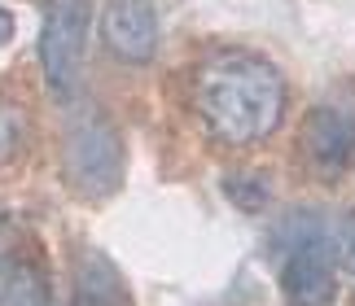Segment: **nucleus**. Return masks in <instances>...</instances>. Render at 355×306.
<instances>
[{
	"instance_id": "nucleus-1",
	"label": "nucleus",
	"mask_w": 355,
	"mask_h": 306,
	"mask_svg": "<svg viewBox=\"0 0 355 306\" xmlns=\"http://www.w3.org/2000/svg\"><path fill=\"white\" fill-rule=\"evenodd\" d=\"M193 109L220 145H263L285 118V75L254 53H215L198 66Z\"/></svg>"
},
{
	"instance_id": "nucleus-2",
	"label": "nucleus",
	"mask_w": 355,
	"mask_h": 306,
	"mask_svg": "<svg viewBox=\"0 0 355 306\" xmlns=\"http://www.w3.org/2000/svg\"><path fill=\"white\" fill-rule=\"evenodd\" d=\"M281 294L290 306H334L338 302V258L316 219L298 215L281 228Z\"/></svg>"
},
{
	"instance_id": "nucleus-3",
	"label": "nucleus",
	"mask_w": 355,
	"mask_h": 306,
	"mask_svg": "<svg viewBox=\"0 0 355 306\" xmlns=\"http://www.w3.org/2000/svg\"><path fill=\"white\" fill-rule=\"evenodd\" d=\"M62 162H66V179L84 197L92 201L110 197L123 179V145H119L114 123L101 109H79L71 118V127H66Z\"/></svg>"
},
{
	"instance_id": "nucleus-4",
	"label": "nucleus",
	"mask_w": 355,
	"mask_h": 306,
	"mask_svg": "<svg viewBox=\"0 0 355 306\" xmlns=\"http://www.w3.org/2000/svg\"><path fill=\"white\" fill-rule=\"evenodd\" d=\"M88 39V0H49L44 26H40V71L58 101H71L79 88Z\"/></svg>"
},
{
	"instance_id": "nucleus-5",
	"label": "nucleus",
	"mask_w": 355,
	"mask_h": 306,
	"mask_svg": "<svg viewBox=\"0 0 355 306\" xmlns=\"http://www.w3.org/2000/svg\"><path fill=\"white\" fill-rule=\"evenodd\" d=\"M298 153H303L307 171L320 179H338L355 158V123L334 105H316L303 118L298 132Z\"/></svg>"
},
{
	"instance_id": "nucleus-6",
	"label": "nucleus",
	"mask_w": 355,
	"mask_h": 306,
	"mask_svg": "<svg viewBox=\"0 0 355 306\" xmlns=\"http://www.w3.org/2000/svg\"><path fill=\"white\" fill-rule=\"evenodd\" d=\"M101 39L119 62L145 66L158 53V13L149 0H105L101 9Z\"/></svg>"
},
{
	"instance_id": "nucleus-7",
	"label": "nucleus",
	"mask_w": 355,
	"mask_h": 306,
	"mask_svg": "<svg viewBox=\"0 0 355 306\" xmlns=\"http://www.w3.org/2000/svg\"><path fill=\"white\" fill-rule=\"evenodd\" d=\"M71 306H132V294L123 276L101 249H84L75 267V294Z\"/></svg>"
},
{
	"instance_id": "nucleus-8",
	"label": "nucleus",
	"mask_w": 355,
	"mask_h": 306,
	"mask_svg": "<svg viewBox=\"0 0 355 306\" xmlns=\"http://www.w3.org/2000/svg\"><path fill=\"white\" fill-rule=\"evenodd\" d=\"M0 306H49L44 271L31 258H9V267L0 271Z\"/></svg>"
},
{
	"instance_id": "nucleus-9",
	"label": "nucleus",
	"mask_w": 355,
	"mask_h": 306,
	"mask_svg": "<svg viewBox=\"0 0 355 306\" xmlns=\"http://www.w3.org/2000/svg\"><path fill=\"white\" fill-rule=\"evenodd\" d=\"M224 192L241 206V210H263V206H268V184L259 175H228Z\"/></svg>"
},
{
	"instance_id": "nucleus-10",
	"label": "nucleus",
	"mask_w": 355,
	"mask_h": 306,
	"mask_svg": "<svg viewBox=\"0 0 355 306\" xmlns=\"http://www.w3.org/2000/svg\"><path fill=\"white\" fill-rule=\"evenodd\" d=\"M329 245H334V258H338V267L355 276V215H343V219L334 224Z\"/></svg>"
},
{
	"instance_id": "nucleus-11",
	"label": "nucleus",
	"mask_w": 355,
	"mask_h": 306,
	"mask_svg": "<svg viewBox=\"0 0 355 306\" xmlns=\"http://www.w3.org/2000/svg\"><path fill=\"white\" fill-rule=\"evenodd\" d=\"M18 136H22V118L13 114V109H0V162L13 158V149H18Z\"/></svg>"
},
{
	"instance_id": "nucleus-12",
	"label": "nucleus",
	"mask_w": 355,
	"mask_h": 306,
	"mask_svg": "<svg viewBox=\"0 0 355 306\" xmlns=\"http://www.w3.org/2000/svg\"><path fill=\"white\" fill-rule=\"evenodd\" d=\"M9 35H13V13L0 9V44H9Z\"/></svg>"
}]
</instances>
